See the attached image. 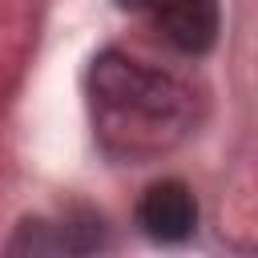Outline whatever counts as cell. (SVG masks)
<instances>
[{
    "mask_svg": "<svg viewBox=\"0 0 258 258\" xmlns=\"http://www.w3.org/2000/svg\"><path fill=\"white\" fill-rule=\"evenodd\" d=\"M89 97L105 145L129 157L161 153L194 125V93L177 77L125 52H101L93 60Z\"/></svg>",
    "mask_w": 258,
    "mask_h": 258,
    "instance_id": "1",
    "label": "cell"
},
{
    "mask_svg": "<svg viewBox=\"0 0 258 258\" xmlns=\"http://www.w3.org/2000/svg\"><path fill=\"white\" fill-rule=\"evenodd\" d=\"M137 222L157 242H185L194 234V226H198L194 194L181 181H157L137 202Z\"/></svg>",
    "mask_w": 258,
    "mask_h": 258,
    "instance_id": "2",
    "label": "cell"
},
{
    "mask_svg": "<svg viewBox=\"0 0 258 258\" xmlns=\"http://www.w3.org/2000/svg\"><path fill=\"white\" fill-rule=\"evenodd\" d=\"M161 32L181 52H206L218 40V4L214 0H165L157 12Z\"/></svg>",
    "mask_w": 258,
    "mask_h": 258,
    "instance_id": "3",
    "label": "cell"
},
{
    "mask_svg": "<svg viewBox=\"0 0 258 258\" xmlns=\"http://www.w3.org/2000/svg\"><path fill=\"white\" fill-rule=\"evenodd\" d=\"M117 4H125V8H149V12H157L165 0H117Z\"/></svg>",
    "mask_w": 258,
    "mask_h": 258,
    "instance_id": "4",
    "label": "cell"
}]
</instances>
